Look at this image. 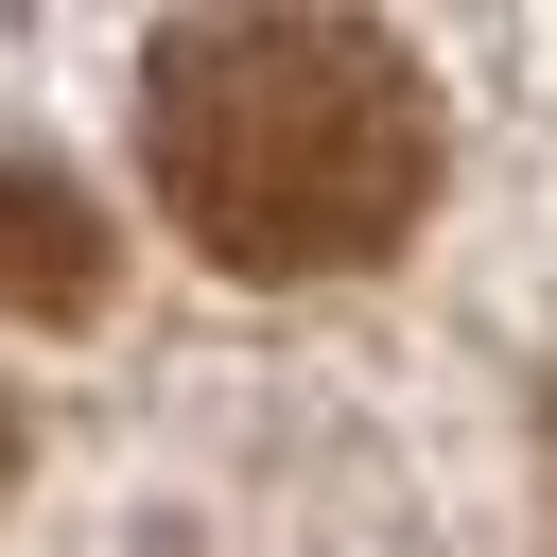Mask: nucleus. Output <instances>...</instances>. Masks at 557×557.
<instances>
[{
	"label": "nucleus",
	"mask_w": 557,
	"mask_h": 557,
	"mask_svg": "<svg viewBox=\"0 0 557 557\" xmlns=\"http://www.w3.org/2000/svg\"><path fill=\"white\" fill-rule=\"evenodd\" d=\"M139 174L226 278H366L435 209V87L383 17H174L139 70Z\"/></svg>",
	"instance_id": "obj_1"
},
{
	"label": "nucleus",
	"mask_w": 557,
	"mask_h": 557,
	"mask_svg": "<svg viewBox=\"0 0 557 557\" xmlns=\"http://www.w3.org/2000/svg\"><path fill=\"white\" fill-rule=\"evenodd\" d=\"M104 278H122L104 209H87L52 157H0V313H17V331H70V313H104Z\"/></svg>",
	"instance_id": "obj_2"
}]
</instances>
